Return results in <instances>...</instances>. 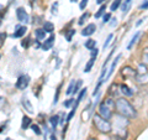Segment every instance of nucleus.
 Returning <instances> with one entry per match:
<instances>
[{
  "instance_id": "1",
  "label": "nucleus",
  "mask_w": 148,
  "mask_h": 140,
  "mask_svg": "<svg viewBox=\"0 0 148 140\" xmlns=\"http://www.w3.org/2000/svg\"><path fill=\"white\" fill-rule=\"evenodd\" d=\"M116 105H115V110L117 112L119 115L125 116L126 119H133L137 116V112L130 102L126 99L125 97L122 98H117L116 100Z\"/></svg>"
},
{
  "instance_id": "2",
  "label": "nucleus",
  "mask_w": 148,
  "mask_h": 140,
  "mask_svg": "<svg viewBox=\"0 0 148 140\" xmlns=\"http://www.w3.org/2000/svg\"><path fill=\"white\" fill-rule=\"evenodd\" d=\"M116 105V102H114L112 98H106L104 102H101L98 108V113L105 119H110L112 116V112Z\"/></svg>"
},
{
  "instance_id": "3",
  "label": "nucleus",
  "mask_w": 148,
  "mask_h": 140,
  "mask_svg": "<svg viewBox=\"0 0 148 140\" xmlns=\"http://www.w3.org/2000/svg\"><path fill=\"white\" fill-rule=\"evenodd\" d=\"M92 123H94L96 129H98L100 133H103V134H109L111 130H112V125H111V123L109 122L108 119L103 118L99 113L92 115Z\"/></svg>"
},
{
  "instance_id": "4",
  "label": "nucleus",
  "mask_w": 148,
  "mask_h": 140,
  "mask_svg": "<svg viewBox=\"0 0 148 140\" xmlns=\"http://www.w3.org/2000/svg\"><path fill=\"white\" fill-rule=\"evenodd\" d=\"M30 83V77L27 76V74H24V76H20L18 79L16 81V88L20 91H25L27 86H29Z\"/></svg>"
},
{
  "instance_id": "5",
  "label": "nucleus",
  "mask_w": 148,
  "mask_h": 140,
  "mask_svg": "<svg viewBox=\"0 0 148 140\" xmlns=\"http://www.w3.org/2000/svg\"><path fill=\"white\" fill-rule=\"evenodd\" d=\"M121 73H122L123 78H136V76H137V71L133 69L132 67H130V66L122 67Z\"/></svg>"
},
{
  "instance_id": "6",
  "label": "nucleus",
  "mask_w": 148,
  "mask_h": 140,
  "mask_svg": "<svg viewBox=\"0 0 148 140\" xmlns=\"http://www.w3.org/2000/svg\"><path fill=\"white\" fill-rule=\"evenodd\" d=\"M16 16H17V20L20 22H29V14L25 10L24 8H17L16 10Z\"/></svg>"
},
{
  "instance_id": "7",
  "label": "nucleus",
  "mask_w": 148,
  "mask_h": 140,
  "mask_svg": "<svg viewBox=\"0 0 148 140\" xmlns=\"http://www.w3.org/2000/svg\"><path fill=\"white\" fill-rule=\"evenodd\" d=\"M95 30H96L95 24H89V25H86L84 29H83L82 35H83V36H91V35L95 32Z\"/></svg>"
},
{
  "instance_id": "8",
  "label": "nucleus",
  "mask_w": 148,
  "mask_h": 140,
  "mask_svg": "<svg viewBox=\"0 0 148 140\" xmlns=\"http://www.w3.org/2000/svg\"><path fill=\"white\" fill-rule=\"evenodd\" d=\"M120 93H122L125 97H132L133 91L127 85H120Z\"/></svg>"
},
{
  "instance_id": "9",
  "label": "nucleus",
  "mask_w": 148,
  "mask_h": 140,
  "mask_svg": "<svg viewBox=\"0 0 148 140\" xmlns=\"http://www.w3.org/2000/svg\"><path fill=\"white\" fill-rule=\"evenodd\" d=\"M135 79L140 85H148V73H137Z\"/></svg>"
},
{
  "instance_id": "10",
  "label": "nucleus",
  "mask_w": 148,
  "mask_h": 140,
  "mask_svg": "<svg viewBox=\"0 0 148 140\" xmlns=\"http://www.w3.org/2000/svg\"><path fill=\"white\" fill-rule=\"evenodd\" d=\"M26 26H16V29H15V32L12 34V36L15 37V39H18V37H22L25 34H26Z\"/></svg>"
},
{
  "instance_id": "11",
  "label": "nucleus",
  "mask_w": 148,
  "mask_h": 140,
  "mask_svg": "<svg viewBox=\"0 0 148 140\" xmlns=\"http://www.w3.org/2000/svg\"><path fill=\"white\" fill-rule=\"evenodd\" d=\"M54 44V35H51L47 40H45V42L42 45V49L45 51H48L49 49H52V46Z\"/></svg>"
},
{
  "instance_id": "12",
  "label": "nucleus",
  "mask_w": 148,
  "mask_h": 140,
  "mask_svg": "<svg viewBox=\"0 0 148 140\" xmlns=\"http://www.w3.org/2000/svg\"><path fill=\"white\" fill-rule=\"evenodd\" d=\"M120 58H121V53L120 55H117L116 57H115V60H114V62H112V64H111V67H110V69H109V72H108V76H106V78H109L111 74H112V72L115 71V68H116V66H117V63H119V61H120Z\"/></svg>"
},
{
  "instance_id": "13",
  "label": "nucleus",
  "mask_w": 148,
  "mask_h": 140,
  "mask_svg": "<svg viewBox=\"0 0 148 140\" xmlns=\"http://www.w3.org/2000/svg\"><path fill=\"white\" fill-rule=\"evenodd\" d=\"M22 105H24L25 110H27L30 114L34 113V107H32L31 102H30L29 99H27V98H22Z\"/></svg>"
},
{
  "instance_id": "14",
  "label": "nucleus",
  "mask_w": 148,
  "mask_h": 140,
  "mask_svg": "<svg viewBox=\"0 0 148 140\" xmlns=\"http://www.w3.org/2000/svg\"><path fill=\"white\" fill-rule=\"evenodd\" d=\"M140 35H141V32H140V31H136V32H135V35L132 36L131 41H130V44L127 45V49H128V50H131V49H132V46L137 42V40H138V37H140Z\"/></svg>"
},
{
  "instance_id": "15",
  "label": "nucleus",
  "mask_w": 148,
  "mask_h": 140,
  "mask_svg": "<svg viewBox=\"0 0 148 140\" xmlns=\"http://www.w3.org/2000/svg\"><path fill=\"white\" fill-rule=\"evenodd\" d=\"M30 124H31V119L29 118L27 115H24L22 116V124H21V128L24 129V130H26L27 128L30 127Z\"/></svg>"
},
{
  "instance_id": "16",
  "label": "nucleus",
  "mask_w": 148,
  "mask_h": 140,
  "mask_svg": "<svg viewBox=\"0 0 148 140\" xmlns=\"http://www.w3.org/2000/svg\"><path fill=\"white\" fill-rule=\"evenodd\" d=\"M84 46H85V49H88V50H94L95 46H96V41L92 40V39H89V40L85 41Z\"/></svg>"
},
{
  "instance_id": "17",
  "label": "nucleus",
  "mask_w": 148,
  "mask_h": 140,
  "mask_svg": "<svg viewBox=\"0 0 148 140\" xmlns=\"http://www.w3.org/2000/svg\"><path fill=\"white\" fill-rule=\"evenodd\" d=\"M49 123H51V125H52V128L56 130V128H57L58 123H61V120H59V116H58V115H53V116H51Z\"/></svg>"
},
{
  "instance_id": "18",
  "label": "nucleus",
  "mask_w": 148,
  "mask_h": 140,
  "mask_svg": "<svg viewBox=\"0 0 148 140\" xmlns=\"http://www.w3.org/2000/svg\"><path fill=\"white\" fill-rule=\"evenodd\" d=\"M35 35H36L37 40H43L45 36H46V30L45 29H37L35 31Z\"/></svg>"
},
{
  "instance_id": "19",
  "label": "nucleus",
  "mask_w": 148,
  "mask_h": 140,
  "mask_svg": "<svg viewBox=\"0 0 148 140\" xmlns=\"http://www.w3.org/2000/svg\"><path fill=\"white\" fill-rule=\"evenodd\" d=\"M95 61H96V58H94V57H91V58L89 60V62L86 63V66H85V68H84V72H85V73H89V72L91 71V68H92V66H94Z\"/></svg>"
},
{
  "instance_id": "20",
  "label": "nucleus",
  "mask_w": 148,
  "mask_h": 140,
  "mask_svg": "<svg viewBox=\"0 0 148 140\" xmlns=\"http://www.w3.org/2000/svg\"><path fill=\"white\" fill-rule=\"evenodd\" d=\"M75 85H77V81H71V83H69V86L67 88V92H66V94L69 96V94H72V93L74 92V88H75Z\"/></svg>"
},
{
  "instance_id": "21",
  "label": "nucleus",
  "mask_w": 148,
  "mask_h": 140,
  "mask_svg": "<svg viewBox=\"0 0 148 140\" xmlns=\"http://www.w3.org/2000/svg\"><path fill=\"white\" fill-rule=\"evenodd\" d=\"M43 29L46 30V32H52L54 30V25L52 24V22H49V21H46L43 24Z\"/></svg>"
},
{
  "instance_id": "22",
  "label": "nucleus",
  "mask_w": 148,
  "mask_h": 140,
  "mask_svg": "<svg viewBox=\"0 0 148 140\" xmlns=\"http://www.w3.org/2000/svg\"><path fill=\"white\" fill-rule=\"evenodd\" d=\"M142 63H145L146 66H148V47L143 49V52H142Z\"/></svg>"
},
{
  "instance_id": "23",
  "label": "nucleus",
  "mask_w": 148,
  "mask_h": 140,
  "mask_svg": "<svg viewBox=\"0 0 148 140\" xmlns=\"http://www.w3.org/2000/svg\"><path fill=\"white\" fill-rule=\"evenodd\" d=\"M121 1L122 0H114V3L110 5V9H111V11H115V10H117L119 6L121 5Z\"/></svg>"
},
{
  "instance_id": "24",
  "label": "nucleus",
  "mask_w": 148,
  "mask_h": 140,
  "mask_svg": "<svg viewBox=\"0 0 148 140\" xmlns=\"http://www.w3.org/2000/svg\"><path fill=\"white\" fill-rule=\"evenodd\" d=\"M105 10H106V5L104 4V5H101V6H100V9L98 10V12L95 14V17H96V19H99V17H101L103 15H105V14H104Z\"/></svg>"
},
{
  "instance_id": "25",
  "label": "nucleus",
  "mask_w": 148,
  "mask_h": 140,
  "mask_svg": "<svg viewBox=\"0 0 148 140\" xmlns=\"http://www.w3.org/2000/svg\"><path fill=\"white\" fill-rule=\"evenodd\" d=\"M112 39H114V35H112V34H110L108 37H106V40H105V44H104V46H103V49H104V50L109 47V45H110V42H111V41H112Z\"/></svg>"
},
{
  "instance_id": "26",
  "label": "nucleus",
  "mask_w": 148,
  "mask_h": 140,
  "mask_svg": "<svg viewBox=\"0 0 148 140\" xmlns=\"http://www.w3.org/2000/svg\"><path fill=\"white\" fill-rule=\"evenodd\" d=\"M86 91H88V88H86V87H84L83 89H80V93L78 94V98H77V100L79 102V103H80V100L83 99V98H84V96L86 94Z\"/></svg>"
},
{
  "instance_id": "27",
  "label": "nucleus",
  "mask_w": 148,
  "mask_h": 140,
  "mask_svg": "<svg viewBox=\"0 0 148 140\" xmlns=\"http://www.w3.org/2000/svg\"><path fill=\"white\" fill-rule=\"evenodd\" d=\"M58 6H59L58 1H54L53 5H52V9H51V11H52L53 15H57V14H58Z\"/></svg>"
},
{
  "instance_id": "28",
  "label": "nucleus",
  "mask_w": 148,
  "mask_h": 140,
  "mask_svg": "<svg viewBox=\"0 0 148 140\" xmlns=\"http://www.w3.org/2000/svg\"><path fill=\"white\" fill-rule=\"evenodd\" d=\"M31 129L34 130V133L36 134V135H41L42 133H41V129H40V127L37 124H34V125H31Z\"/></svg>"
},
{
  "instance_id": "29",
  "label": "nucleus",
  "mask_w": 148,
  "mask_h": 140,
  "mask_svg": "<svg viewBox=\"0 0 148 140\" xmlns=\"http://www.w3.org/2000/svg\"><path fill=\"white\" fill-rule=\"evenodd\" d=\"M88 16H89V14H88V12L83 14V15L80 16V19H79V21H78V24H79V25H83V24L85 22V20L88 19Z\"/></svg>"
},
{
  "instance_id": "30",
  "label": "nucleus",
  "mask_w": 148,
  "mask_h": 140,
  "mask_svg": "<svg viewBox=\"0 0 148 140\" xmlns=\"http://www.w3.org/2000/svg\"><path fill=\"white\" fill-rule=\"evenodd\" d=\"M128 9H130V3H127V1H125V3L122 4V6H121V10H122V14H126V12L128 11Z\"/></svg>"
},
{
  "instance_id": "31",
  "label": "nucleus",
  "mask_w": 148,
  "mask_h": 140,
  "mask_svg": "<svg viewBox=\"0 0 148 140\" xmlns=\"http://www.w3.org/2000/svg\"><path fill=\"white\" fill-rule=\"evenodd\" d=\"M74 34H75V30H69L68 31V34L66 35V39H67V41H72V36L74 35Z\"/></svg>"
},
{
  "instance_id": "32",
  "label": "nucleus",
  "mask_w": 148,
  "mask_h": 140,
  "mask_svg": "<svg viewBox=\"0 0 148 140\" xmlns=\"http://www.w3.org/2000/svg\"><path fill=\"white\" fill-rule=\"evenodd\" d=\"M74 114H75V109H72L71 112H69V114L67 115V118H66V122H71L72 118L74 116Z\"/></svg>"
},
{
  "instance_id": "33",
  "label": "nucleus",
  "mask_w": 148,
  "mask_h": 140,
  "mask_svg": "<svg viewBox=\"0 0 148 140\" xmlns=\"http://www.w3.org/2000/svg\"><path fill=\"white\" fill-rule=\"evenodd\" d=\"M88 1H89V0H82V1H80V4H79V8H80V10H84V9L86 8V5H88Z\"/></svg>"
},
{
  "instance_id": "34",
  "label": "nucleus",
  "mask_w": 148,
  "mask_h": 140,
  "mask_svg": "<svg viewBox=\"0 0 148 140\" xmlns=\"http://www.w3.org/2000/svg\"><path fill=\"white\" fill-rule=\"evenodd\" d=\"M80 86H82V81H77V85H75V88H74V94H77L78 91L80 89Z\"/></svg>"
},
{
  "instance_id": "35",
  "label": "nucleus",
  "mask_w": 148,
  "mask_h": 140,
  "mask_svg": "<svg viewBox=\"0 0 148 140\" xmlns=\"http://www.w3.org/2000/svg\"><path fill=\"white\" fill-rule=\"evenodd\" d=\"M74 100L75 99H67L66 102H64V107H66V108H69V107L74 103Z\"/></svg>"
},
{
  "instance_id": "36",
  "label": "nucleus",
  "mask_w": 148,
  "mask_h": 140,
  "mask_svg": "<svg viewBox=\"0 0 148 140\" xmlns=\"http://www.w3.org/2000/svg\"><path fill=\"white\" fill-rule=\"evenodd\" d=\"M59 89H61V86L57 88V92H56V97H54V100H53V104H57L58 102V96H59Z\"/></svg>"
},
{
  "instance_id": "37",
  "label": "nucleus",
  "mask_w": 148,
  "mask_h": 140,
  "mask_svg": "<svg viewBox=\"0 0 148 140\" xmlns=\"http://www.w3.org/2000/svg\"><path fill=\"white\" fill-rule=\"evenodd\" d=\"M98 53H99V50L98 49H94V50H91V57H94V58H96V56H98Z\"/></svg>"
},
{
  "instance_id": "38",
  "label": "nucleus",
  "mask_w": 148,
  "mask_h": 140,
  "mask_svg": "<svg viewBox=\"0 0 148 140\" xmlns=\"http://www.w3.org/2000/svg\"><path fill=\"white\" fill-rule=\"evenodd\" d=\"M110 19H111V15H110V14H105V15L103 16V21H104V22H109Z\"/></svg>"
},
{
  "instance_id": "39",
  "label": "nucleus",
  "mask_w": 148,
  "mask_h": 140,
  "mask_svg": "<svg viewBox=\"0 0 148 140\" xmlns=\"http://www.w3.org/2000/svg\"><path fill=\"white\" fill-rule=\"evenodd\" d=\"M6 39V34H5V32H1V41H0V44H4V40H5Z\"/></svg>"
},
{
  "instance_id": "40",
  "label": "nucleus",
  "mask_w": 148,
  "mask_h": 140,
  "mask_svg": "<svg viewBox=\"0 0 148 140\" xmlns=\"http://www.w3.org/2000/svg\"><path fill=\"white\" fill-rule=\"evenodd\" d=\"M140 8H141V9H148V0H147L146 3H143V4H142V5H141Z\"/></svg>"
},
{
  "instance_id": "41",
  "label": "nucleus",
  "mask_w": 148,
  "mask_h": 140,
  "mask_svg": "<svg viewBox=\"0 0 148 140\" xmlns=\"http://www.w3.org/2000/svg\"><path fill=\"white\" fill-rule=\"evenodd\" d=\"M111 21H112V22H111V24H110L111 26H116V19H115V17H114V19H112V20H111Z\"/></svg>"
},
{
  "instance_id": "42",
  "label": "nucleus",
  "mask_w": 148,
  "mask_h": 140,
  "mask_svg": "<svg viewBox=\"0 0 148 140\" xmlns=\"http://www.w3.org/2000/svg\"><path fill=\"white\" fill-rule=\"evenodd\" d=\"M143 20H145V19H140V20H138V21L136 22V25H137V26H140V25L142 24V21H143Z\"/></svg>"
},
{
  "instance_id": "43",
  "label": "nucleus",
  "mask_w": 148,
  "mask_h": 140,
  "mask_svg": "<svg viewBox=\"0 0 148 140\" xmlns=\"http://www.w3.org/2000/svg\"><path fill=\"white\" fill-rule=\"evenodd\" d=\"M105 1V0H96V3H98V4H100V5H101V4H103Z\"/></svg>"
},
{
  "instance_id": "44",
  "label": "nucleus",
  "mask_w": 148,
  "mask_h": 140,
  "mask_svg": "<svg viewBox=\"0 0 148 140\" xmlns=\"http://www.w3.org/2000/svg\"><path fill=\"white\" fill-rule=\"evenodd\" d=\"M51 140H57V138H56L54 135H51Z\"/></svg>"
},
{
  "instance_id": "45",
  "label": "nucleus",
  "mask_w": 148,
  "mask_h": 140,
  "mask_svg": "<svg viewBox=\"0 0 148 140\" xmlns=\"http://www.w3.org/2000/svg\"><path fill=\"white\" fill-rule=\"evenodd\" d=\"M78 0H71V3H77Z\"/></svg>"
},
{
  "instance_id": "46",
  "label": "nucleus",
  "mask_w": 148,
  "mask_h": 140,
  "mask_svg": "<svg viewBox=\"0 0 148 140\" xmlns=\"http://www.w3.org/2000/svg\"><path fill=\"white\" fill-rule=\"evenodd\" d=\"M5 140H12V139H10V138H6V139H5Z\"/></svg>"
},
{
  "instance_id": "47",
  "label": "nucleus",
  "mask_w": 148,
  "mask_h": 140,
  "mask_svg": "<svg viewBox=\"0 0 148 140\" xmlns=\"http://www.w3.org/2000/svg\"><path fill=\"white\" fill-rule=\"evenodd\" d=\"M126 1H127V3H130V1H131V0H126Z\"/></svg>"
}]
</instances>
